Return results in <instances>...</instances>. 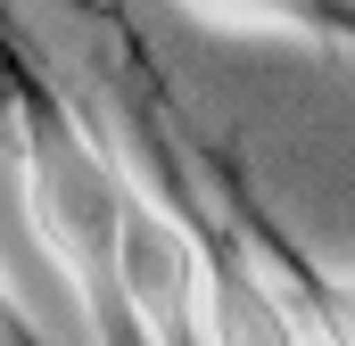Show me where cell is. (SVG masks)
<instances>
[{
    "instance_id": "6da1fadb",
    "label": "cell",
    "mask_w": 355,
    "mask_h": 346,
    "mask_svg": "<svg viewBox=\"0 0 355 346\" xmlns=\"http://www.w3.org/2000/svg\"><path fill=\"white\" fill-rule=\"evenodd\" d=\"M8 132H17V157H25L33 239L75 280V297L91 305V330H99L116 313V256H124L132 173L75 124V107H50V99H8Z\"/></svg>"
},
{
    "instance_id": "7a4b0ae2",
    "label": "cell",
    "mask_w": 355,
    "mask_h": 346,
    "mask_svg": "<svg viewBox=\"0 0 355 346\" xmlns=\"http://www.w3.org/2000/svg\"><path fill=\"white\" fill-rule=\"evenodd\" d=\"M207 280H215V248L174 215V198L132 190L124 256H116V313H132V330L149 346H198Z\"/></svg>"
},
{
    "instance_id": "3957f363",
    "label": "cell",
    "mask_w": 355,
    "mask_h": 346,
    "mask_svg": "<svg viewBox=\"0 0 355 346\" xmlns=\"http://www.w3.org/2000/svg\"><path fill=\"white\" fill-rule=\"evenodd\" d=\"M198 346H314L306 338V313L265 289L248 256L223 239L215 248V280H207V305H198Z\"/></svg>"
},
{
    "instance_id": "277c9868",
    "label": "cell",
    "mask_w": 355,
    "mask_h": 346,
    "mask_svg": "<svg viewBox=\"0 0 355 346\" xmlns=\"http://www.w3.org/2000/svg\"><path fill=\"white\" fill-rule=\"evenodd\" d=\"M182 8L223 33H322L331 17H347V0H182Z\"/></svg>"
},
{
    "instance_id": "5b68a950",
    "label": "cell",
    "mask_w": 355,
    "mask_h": 346,
    "mask_svg": "<svg viewBox=\"0 0 355 346\" xmlns=\"http://www.w3.org/2000/svg\"><path fill=\"white\" fill-rule=\"evenodd\" d=\"M0 346H17V305H8V289H0Z\"/></svg>"
}]
</instances>
